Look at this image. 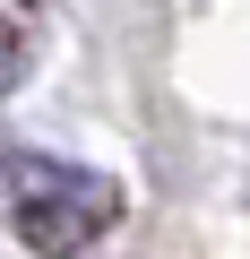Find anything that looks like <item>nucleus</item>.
Returning a JSON list of instances; mask_svg holds the SVG:
<instances>
[{
    "instance_id": "nucleus-1",
    "label": "nucleus",
    "mask_w": 250,
    "mask_h": 259,
    "mask_svg": "<svg viewBox=\"0 0 250 259\" xmlns=\"http://www.w3.org/2000/svg\"><path fill=\"white\" fill-rule=\"evenodd\" d=\"M0 199H9V225L26 233V250H43V259H69V250H86L95 233L121 225L112 173L69 164V156H35V147L0 156Z\"/></svg>"
},
{
    "instance_id": "nucleus-2",
    "label": "nucleus",
    "mask_w": 250,
    "mask_h": 259,
    "mask_svg": "<svg viewBox=\"0 0 250 259\" xmlns=\"http://www.w3.org/2000/svg\"><path fill=\"white\" fill-rule=\"evenodd\" d=\"M26 78V44H18V26H0V95H9Z\"/></svg>"
}]
</instances>
